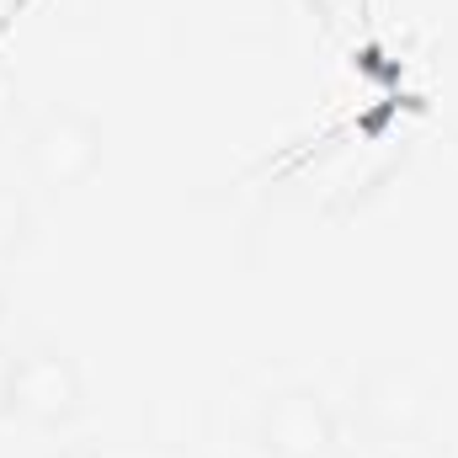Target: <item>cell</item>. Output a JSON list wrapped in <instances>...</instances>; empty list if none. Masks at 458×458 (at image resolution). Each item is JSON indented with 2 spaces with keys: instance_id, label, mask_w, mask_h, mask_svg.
Wrapping results in <instances>:
<instances>
[{
  "instance_id": "6da1fadb",
  "label": "cell",
  "mask_w": 458,
  "mask_h": 458,
  "mask_svg": "<svg viewBox=\"0 0 458 458\" xmlns=\"http://www.w3.org/2000/svg\"><path fill=\"white\" fill-rule=\"evenodd\" d=\"M102 155H107L102 117L86 113V107H70V102L38 113L32 128L21 133V160H27L32 182L48 187V192H75V187H86V182L102 171Z\"/></svg>"
},
{
  "instance_id": "8992f818",
  "label": "cell",
  "mask_w": 458,
  "mask_h": 458,
  "mask_svg": "<svg viewBox=\"0 0 458 458\" xmlns=\"http://www.w3.org/2000/svg\"><path fill=\"white\" fill-rule=\"evenodd\" d=\"M16 123V75L0 64V133Z\"/></svg>"
},
{
  "instance_id": "ba28073f",
  "label": "cell",
  "mask_w": 458,
  "mask_h": 458,
  "mask_svg": "<svg viewBox=\"0 0 458 458\" xmlns=\"http://www.w3.org/2000/svg\"><path fill=\"white\" fill-rule=\"evenodd\" d=\"M48 458H107V454L91 448V443H70V448H59V454H48Z\"/></svg>"
},
{
  "instance_id": "5b68a950",
  "label": "cell",
  "mask_w": 458,
  "mask_h": 458,
  "mask_svg": "<svg viewBox=\"0 0 458 458\" xmlns=\"http://www.w3.org/2000/svg\"><path fill=\"white\" fill-rule=\"evenodd\" d=\"M32 229H38V214H32L27 192L0 187V267H5V261H16V256L32 245Z\"/></svg>"
},
{
  "instance_id": "3957f363",
  "label": "cell",
  "mask_w": 458,
  "mask_h": 458,
  "mask_svg": "<svg viewBox=\"0 0 458 458\" xmlns=\"http://www.w3.org/2000/svg\"><path fill=\"white\" fill-rule=\"evenodd\" d=\"M86 411V373L70 352L59 346H32L16 352V378H11V416L32 427H70Z\"/></svg>"
},
{
  "instance_id": "52a82bcc",
  "label": "cell",
  "mask_w": 458,
  "mask_h": 458,
  "mask_svg": "<svg viewBox=\"0 0 458 458\" xmlns=\"http://www.w3.org/2000/svg\"><path fill=\"white\" fill-rule=\"evenodd\" d=\"M11 378H16V352L0 346V416H11Z\"/></svg>"
},
{
  "instance_id": "9c48e42d",
  "label": "cell",
  "mask_w": 458,
  "mask_h": 458,
  "mask_svg": "<svg viewBox=\"0 0 458 458\" xmlns=\"http://www.w3.org/2000/svg\"><path fill=\"white\" fill-rule=\"evenodd\" d=\"M5 310H11V299H5V283H0V326H5Z\"/></svg>"
},
{
  "instance_id": "7a4b0ae2",
  "label": "cell",
  "mask_w": 458,
  "mask_h": 458,
  "mask_svg": "<svg viewBox=\"0 0 458 458\" xmlns=\"http://www.w3.org/2000/svg\"><path fill=\"white\" fill-rule=\"evenodd\" d=\"M357 421L384 448L416 443L432 427V378L416 362H378L357 384Z\"/></svg>"
},
{
  "instance_id": "277c9868",
  "label": "cell",
  "mask_w": 458,
  "mask_h": 458,
  "mask_svg": "<svg viewBox=\"0 0 458 458\" xmlns=\"http://www.w3.org/2000/svg\"><path fill=\"white\" fill-rule=\"evenodd\" d=\"M256 443L267 458H336L342 448V421L331 400L310 384H288L261 405Z\"/></svg>"
}]
</instances>
